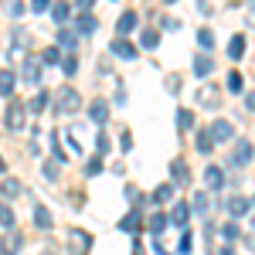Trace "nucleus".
Masks as SVG:
<instances>
[{"mask_svg":"<svg viewBox=\"0 0 255 255\" xmlns=\"http://www.w3.org/2000/svg\"><path fill=\"white\" fill-rule=\"evenodd\" d=\"M55 109H58V113H65V116H75V113L82 109V96L72 89V85H61L58 96H55Z\"/></svg>","mask_w":255,"mask_h":255,"instance_id":"obj_1","label":"nucleus"},{"mask_svg":"<svg viewBox=\"0 0 255 255\" xmlns=\"http://www.w3.org/2000/svg\"><path fill=\"white\" fill-rule=\"evenodd\" d=\"M24 119H27V106L17 102V99H10L7 109H3V126H7L10 133H17V129H24Z\"/></svg>","mask_w":255,"mask_h":255,"instance_id":"obj_2","label":"nucleus"},{"mask_svg":"<svg viewBox=\"0 0 255 255\" xmlns=\"http://www.w3.org/2000/svg\"><path fill=\"white\" fill-rule=\"evenodd\" d=\"M194 99H197V106H204V109H221V85L204 82V85L194 92Z\"/></svg>","mask_w":255,"mask_h":255,"instance_id":"obj_3","label":"nucleus"},{"mask_svg":"<svg viewBox=\"0 0 255 255\" xmlns=\"http://www.w3.org/2000/svg\"><path fill=\"white\" fill-rule=\"evenodd\" d=\"M68 242H72V255H85L92 249V235L82 232V228H72V232H68Z\"/></svg>","mask_w":255,"mask_h":255,"instance_id":"obj_4","label":"nucleus"},{"mask_svg":"<svg viewBox=\"0 0 255 255\" xmlns=\"http://www.w3.org/2000/svg\"><path fill=\"white\" fill-rule=\"evenodd\" d=\"M252 157H255V146L249 143V139H238V143H235V153H232V160H228V163L245 167V163H252Z\"/></svg>","mask_w":255,"mask_h":255,"instance_id":"obj_5","label":"nucleus"},{"mask_svg":"<svg viewBox=\"0 0 255 255\" xmlns=\"http://www.w3.org/2000/svg\"><path fill=\"white\" fill-rule=\"evenodd\" d=\"M20 79L27 82V85H41V61L24 58V65H20Z\"/></svg>","mask_w":255,"mask_h":255,"instance_id":"obj_6","label":"nucleus"},{"mask_svg":"<svg viewBox=\"0 0 255 255\" xmlns=\"http://www.w3.org/2000/svg\"><path fill=\"white\" fill-rule=\"evenodd\" d=\"M20 191H24V184H20L17 177H3V184H0V197H3V201L20 197Z\"/></svg>","mask_w":255,"mask_h":255,"instance_id":"obj_7","label":"nucleus"},{"mask_svg":"<svg viewBox=\"0 0 255 255\" xmlns=\"http://www.w3.org/2000/svg\"><path fill=\"white\" fill-rule=\"evenodd\" d=\"M109 51H113V55H119V58H136V44H129V41L126 38H116L113 41V44H109Z\"/></svg>","mask_w":255,"mask_h":255,"instance_id":"obj_8","label":"nucleus"},{"mask_svg":"<svg viewBox=\"0 0 255 255\" xmlns=\"http://www.w3.org/2000/svg\"><path fill=\"white\" fill-rule=\"evenodd\" d=\"M119 228H123V232H129V235H136L139 228H143V215H139L136 208H133L129 215H126V218H123V221H119Z\"/></svg>","mask_w":255,"mask_h":255,"instance_id":"obj_9","label":"nucleus"},{"mask_svg":"<svg viewBox=\"0 0 255 255\" xmlns=\"http://www.w3.org/2000/svg\"><path fill=\"white\" fill-rule=\"evenodd\" d=\"M211 136H215V143L232 139V123H228V119H215V123H211Z\"/></svg>","mask_w":255,"mask_h":255,"instance_id":"obj_10","label":"nucleus"},{"mask_svg":"<svg viewBox=\"0 0 255 255\" xmlns=\"http://www.w3.org/2000/svg\"><path fill=\"white\" fill-rule=\"evenodd\" d=\"M204 184H208V191H221V187H225V170L208 167V170H204Z\"/></svg>","mask_w":255,"mask_h":255,"instance_id":"obj_11","label":"nucleus"},{"mask_svg":"<svg viewBox=\"0 0 255 255\" xmlns=\"http://www.w3.org/2000/svg\"><path fill=\"white\" fill-rule=\"evenodd\" d=\"M136 20H139V17H136V10H126V14L119 17V24H116V34H119V38H126V34L136 27Z\"/></svg>","mask_w":255,"mask_h":255,"instance_id":"obj_12","label":"nucleus"},{"mask_svg":"<svg viewBox=\"0 0 255 255\" xmlns=\"http://www.w3.org/2000/svg\"><path fill=\"white\" fill-rule=\"evenodd\" d=\"M211 68H215V58H211V55H194V75L197 79L211 75Z\"/></svg>","mask_w":255,"mask_h":255,"instance_id":"obj_13","label":"nucleus"},{"mask_svg":"<svg viewBox=\"0 0 255 255\" xmlns=\"http://www.w3.org/2000/svg\"><path fill=\"white\" fill-rule=\"evenodd\" d=\"M89 116H92V123H106V119H109V102H106V99H96V102L89 106Z\"/></svg>","mask_w":255,"mask_h":255,"instance_id":"obj_14","label":"nucleus"},{"mask_svg":"<svg viewBox=\"0 0 255 255\" xmlns=\"http://www.w3.org/2000/svg\"><path fill=\"white\" fill-rule=\"evenodd\" d=\"M170 174H174V180L177 184H191V170H187V163L177 157L174 163H170Z\"/></svg>","mask_w":255,"mask_h":255,"instance_id":"obj_15","label":"nucleus"},{"mask_svg":"<svg viewBox=\"0 0 255 255\" xmlns=\"http://www.w3.org/2000/svg\"><path fill=\"white\" fill-rule=\"evenodd\" d=\"M228 58H245V34H235V38L228 41Z\"/></svg>","mask_w":255,"mask_h":255,"instance_id":"obj_16","label":"nucleus"},{"mask_svg":"<svg viewBox=\"0 0 255 255\" xmlns=\"http://www.w3.org/2000/svg\"><path fill=\"white\" fill-rule=\"evenodd\" d=\"M96 17H92V14H82L79 20H75V31H79V34H96Z\"/></svg>","mask_w":255,"mask_h":255,"instance_id":"obj_17","label":"nucleus"},{"mask_svg":"<svg viewBox=\"0 0 255 255\" xmlns=\"http://www.w3.org/2000/svg\"><path fill=\"white\" fill-rule=\"evenodd\" d=\"M34 225H38V228H44V232L51 228V211H48L44 204H34Z\"/></svg>","mask_w":255,"mask_h":255,"instance_id":"obj_18","label":"nucleus"},{"mask_svg":"<svg viewBox=\"0 0 255 255\" xmlns=\"http://www.w3.org/2000/svg\"><path fill=\"white\" fill-rule=\"evenodd\" d=\"M215 150V136H211V129H201L197 133V153H211Z\"/></svg>","mask_w":255,"mask_h":255,"instance_id":"obj_19","label":"nucleus"},{"mask_svg":"<svg viewBox=\"0 0 255 255\" xmlns=\"http://www.w3.org/2000/svg\"><path fill=\"white\" fill-rule=\"evenodd\" d=\"M187 218H191V204H184V201H180V204L174 208V215H170V221L184 228V225H187Z\"/></svg>","mask_w":255,"mask_h":255,"instance_id":"obj_20","label":"nucleus"},{"mask_svg":"<svg viewBox=\"0 0 255 255\" xmlns=\"http://www.w3.org/2000/svg\"><path fill=\"white\" fill-rule=\"evenodd\" d=\"M191 126H194V113H191V109H177V129L187 133Z\"/></svg>","mask_w":255,"mask_h":255,"instance_id":"obj_21","label":"nucleus"},{"mask_svg":"<svg viewBox=\"0 0 255 255\" xmlns=\"http://www.w3.org/2000/svg\"><path fill=\"white\" fill-rule=\"evenodd\" d=\"M14 72H7V68H0V96H10L14 92Z\"/></svg>","mask_w":255,"mask_h":255,"instance_id":"obj_22","label":"nucleus"},{"mask_svg":"<svg viewBox=\"0 0 255 255\" xmlns=\"http://www.w3.org/2000/svg\"><path fill=\"white\" fill-rule=\"evenodd\" d=\"M245 211H249V201H245V197H232V201H228V215L232 218H242Z\"/></svg>","mask_w":255,"mask_h":255,"instance_id":"obj_23","label":"nucleus"},{"mask_svg":"<svg viewBox=\"0 0 255 255\" xmlns=\"http://www.w3.org/2000/svg\"><path fill=\"white\" fill-rule=\"evenodd\" d=\"M68 14H72V7H68L65 0H58V3L51 7V17H55V24H65V20H68Z\"/></svg>","mask_w":255,"mask_h":255,"instance_id":"obj_24","label":"nucleus"},{"mask_svg":"<svg viewBox=\"0 0 255 255\" xmlns=\"http://www.w3.org/2000/svg\"><path fill=\"white\" fill-rule=\"evenodd\" d=\"M48 102H51V96H48V92L41 89L38 96L31 99V106H27V109H31V113H44V106H48Z\"/></svg>","mask_w":255,"mask_h":255,"instance_id":"obj_25","label":"nucleus"},{"mask_svg":"<svg viewBox=\"0 0 255 255\" xmlns=\"http://www.w3.org/2000/svg\"><path fill=\"white\" fill-rule=\"evenodd\" d=\"M170 197H174V184H160L157 191H153V201H157V204L170 201Z\"/></svg>","mask_w":255,"mask_h":255,"instance_id":"obj_26","label":"nucleus"},{"mask_svg":"<svg viewBox=\"0 0 255 255\" xmlns=\"http://www.w3.org/2000/svg\"><path fill=\"white\" fill-rule=\"evenodd\" d=\"M85 174H89V177L102 174V153H96V157H89V160H85Z\"/></svg>","mask_w":255,"mask_h":255,"instance_id":"obj_27","label":"nucleus"},{"mask_svg":"<svg viewBox=\"0 0 255 255\" xmlns=\"http://www.w3.org/2000/svg\"><path fill=\"white\" fill-rule=\"evenodd\" d=\"M61 68H65V75H75V72H79V58H75V51H68V55L61 58Z\"/></svg>","mask_w":255,"mask_h":255,"instance_id":"obj_28","label":"nucleus"},{"mask_svg":"<svg viewBox=\"0 0 255 255\" xmlns=\"http://www.w3.org/2000/svg\"><path fill=\"white\" fill-rule=\"evenodd\" d=\"M139 44H143V48H157L160 44V31H143V34H139Z\"/></svg>","mask_w":255,"mask_h":255,"instance_id":"obj_29","label":"nucleus"},{"mask_svg":"<svg viewBox=\"0 0 255 255\" xmlns=\"http://www.w3.org/2000/svg\"><path fill=\"white\" fill-rule=\"evenodd\" d=\"M242 89H245L242 72H228V92H242Z\"/></svg>","mask_w":255,"mask_h":255,"instance_id":"obj_30","label":"nucleus"},{"mask_svg":"<svg viewBox=\"0 0 255 255\" xmlns=\"http://www.w3.org/2000/svg\"><path fill=\"white\" fill-rule=\"evenodd\" d=\"M163 225H167V215H150V221H146V228H150L153 235L163 232Z\"/></svg>","mask_w":255,"mask_h":255,"instance_id":"obj_31","label":"nucleus"},{"mask_svg":"<svg viewBox=\"0 0 255 255\" xmlns=\"http://www.w3.org/2000/svg\"><path fill=\"white\" fill-rule=\"evenodd\" d=\"M0 225H3V228H7V232H10V228H14V211H10V208H7V204H3V201H0Z\"/></svg>","mask_w":255,"mask_h":255,"instance_id":"obj_32","label":"nucleus"},{"mask_svg":"<svg viewBox=\"0 0 255 255\" xmlns=\"http://www.w3.org/2000/svg\"><path fill=\"white\" fill-rule=\"evenodd\" d=\"M58 170H61V160H48L44 163V177L48 180H58Z\"/></svg>","mask_w":255,"mask_h":255,"instance_id":"obj_33","label":"nucleus"},{"mask_svg":"<svg viewBox=\"0 0 255 255\" xmlns=\"http://www.w3.org/2000/svg\"><path fill=\"white\" fill-rule=\"evenodd\" d=\"M61 58H65V55H61L58 48H48V51H44V55H41V61H44V65H58Z\"/></svg>","mask_w":255,"mask_h":255,"instance_id":"obj_34","label":"nucleus"},{"mask_svg":"<svg viewBox=\"0 0 255 255\" xmlns=\"http://www.w3.org/2000/svg\"><path fill=\"white\" fill-rule=\"evenodd\" d=\"M61 133L58 129H55V133H51V150H55V160H61V163H65V150H61Z\"/></svg>","mask_w":255,"mask_h":255,"instance_id":"obj_35","label":"nucleus"},{"mask_svg":"<svg viewBox=\"0 0 255 255\" xmlns=\"http://www.w3.org/2000/svg\"><path fill=\"white\" fill-rule=\"evenodd\" d=\"M197 44H201V48H211V44H215V34H211L208 27H201V31H197Z\"/></svg>","mask_w":255,"mask_h":255,"instance_id":"obj_36","label":"nucleus"},{"mask_svg":"<svg viewBox=\"0 0 255 255\" xmlns=\"http://www.w3.org/2000/svg\"><path fill=\"white\" fill-rule=\"evenodd\" d=\"M191 208H194L197 215H208V197H204L201 191H197V194H194V204H191Z\"/></svg>","mask_w":255,"mask_h":255,"instance_id":"obj_37","label":"nucleus"},{"mask_svg":"<svg viewBox=\"0 0 255 255\" xmlns=\"http://www.w3.org/2000/svg\"><path fill=\"white\" fill-rule=\"evenodd\" d=\"M58 44H65V48H72V44H75V34H72L68 27H58Z\"/></svg>","mask_w":255,"mask_h":255,"instance_id":"obj_38","label":"nucleus"},{"mask_svg":"<svg viewBox=\"0 0 255 255\" xmlns=\"http://www.w3.org/2000/svg\"><path fill=\"white\" fill-rule=\"evenodd\" d=\"M7 14H10V17H20V14H24V3H20V0H7Z\"/></svg>","mask_w":255,"mask_h":255,"instance_id":"obj_39","label":"nucleus"},{"mask_svg":"<svg viewBox=\"0 0 255 255\" xmlns=\"http://www.w3.org/2000/svg\"><path fill=\"white\" fill-rule=\"evenodd\" d=\"M109 146H113L109 136H106V133H99V136H96V150H99V153H109Z\"/></svg>","mask_w":255,"mask_h":255,"instance_id":"obj_40","label":"nucleus"},{"mask_svg":"<svg viewBox=\"0 0 255 255\" xmlns=\"http://www.w3.org/2000/svg\"><path fill=\"white\" fill-rule=\"evenodd\" d=\"M191 245H194V238H191V232H184V238H180V255L191 252Z\"/></svg>","mask_w":255,"mask_h":255,"instance_id":"obj_41","label":"nucleus"},{"mask_svg":"<svg viewBox=\"0 0 255 255\" xmlns=\"http://www.w3.org/2000/svg\"><path fill=\"white\" fill-rule=\"evenodd\" d=\"M221 235H225V242H235V238H238V228H235V225H225V228H221Z\"/></svg>","mask_w":255,"mask_h":255,"instance_id":"obj_42","label":"nucleus"},{"mask_svg":"<svg viewBox=\"0 0 255 255\" xmlns=\"http://www.w3.org/2000/svg\"><path fill=\"white\" fill-rule=\"evenodd\" d=\"M126 197H129V204H143V194H139L136 187H126Z\"/></svg>","mask_w":255,"mask_h":255,"instance_id":"obj_43","label":"nucleus"},{"mask_svg":"<svg viewBox=\"0 0 255 255\" xmlns=\"http://www.w3.org/2000/svg\"><path fill=\"white\" fill-rule=\"evenodd\" d=\"M119 146H123V150H133V136H129V133H119Z\"/></svg>","mask_w":255,"mask_h":255,"instance_id":"obj_44","label":"nucleus"},{"mask_svg":"<svg viewBox=\"0 0 255 255\" xmlns=\"http://www.w3.org/2000/svg\"><path fill=\"white\" fill-rule=\"evenodd\" d=\"M167 89H170V92H180V75H170V79H167Z\"/></svg>","mask_w":255,"mask_h":255,"instance_id":"obj_45","label":"nucleus"},{"mask_svg":"<svg viewBox=\"0 0 255 255\" xmlns=\"http://www.w3.org/2000/svg\"><path fill=\"white\" fill-rule=\"evenodd\" d=\"M31 10L41 14V10H48V0H31Z\"/></svg>","mask_w":255,"mask_h":255,"instance_id":"obj_46","label":"nucleus"},{"mask_svg":"<svg viewBox=\"0 0 255 255\" xmlns=\"http://www.w3.org/2000/svg\"><path fill=\"white\" fill-rule=\"evenodd\" d=\"M10 252H14V255L20 252V235H10Z\"/></svg>","mask_w":255,"mask_h":255,"instance_id":"obj_47","label":"nucleus"},{"mask_svg":"<svg viewBox=\"0 0 255 255\" xmlns=\"http://www.w3.org/2000/svg\"><path fill=\"white\" fill-rule=\"evenodd\" d=\"M245 109H249V113H255V92H249V96H245Z\"/></svg>","mask_w":255,"mask_h":255,"instance_id":"obj_48","label":"nucleus"},{"mask_svg":"<svg viewBox=\"0 0 255 255\" xmlns=\"http://www.w3.org/2000/svg\"><path fill=\"white\" fill-rule=\"evenodd\" d=\"M75 3H79V10H92V3H96V0H75Z\"/></svg>","mask_w":255,"mask_h":255,"instance_id":"obj_49","label":"nucleus"},{"mask_svg":"<svg viewBox=\"0 0 255 255\" xmlns=\"http://www.w3.org/2000/svg\"><path fill=\"white\" fill-rule=\"evenodd\" d=\"M0 255H14L10 249H3V242H0Z\"/></svg>","mask_w":255,"mask_h":255,"instance_id":"obj_50","label":"nucleus"},{"mask_svg":"<svg viewBox=\"0 0 255 255\" xmlns=\"http://www.w3.org/2000/svg\"><path fill=\"white\" fill-rule=\"evenodd\" d=\"M218 255H232V249H221V252H218Z\"/></svg>","mask_w":255,"mask_h":255,"instance_id":"obj_51","label":"nucleus"},{"mask_svg":"<svg viewBox=\"0 0 255 255\" xmlns=\"http://www.w3.org/2000/svg\"><path fill=\"white\" fill-rule=\"evenodd\" d=\"M3 167H7V163H3V157H0V174H3Z\"/></svg>","mask_w":255,"mask_h":255,"instance_id":"obj_52","label":"nucleus"},{"mask_svg":"<svg viewBox=\"0 0 255 255\" xmlns=\"http://www.w3.org/2000/svg\"><path fill=\"white\" fill-rule=\"evenodd\" d=\"M163 3H177V0H163Z\"/></svg>","mask_w":255,"mask_h":255,"instance_id":"obj_53","label":"nucleus"},{"mask_svg":"<svg viewBox=\"0 0 255 255\" xmlns=\"http://www.w3.org/2000/svg\"><path fill=\"white\" fill-rule=\"evenodd\" d=\"M44 255H55V252H44Z\"/></svg>","mask_w":255,"mask_h":255,"instance_id":"obj_54","label":"nucleus"},{"mask_svg":"<svg viewBox=\"0 0 255 255\" xmlns=\"http://www.w3.org/2000/svg\"><path fill=\"white\" fill-rule=\"evenodd\" d=\"M252 204H255V197H252Z\"/></svg>","mask_w":255,"mask_h":255,"instance_id":"obj_55","label":"nucleus"},{"mask_svg":"<svg viewBox=\"0 0 255 255\" xmlns=\"http://www.w3.org/2000/svg\"><path fill=\"white\" fill-rule=\"evenodd\" d=\"M252 225H255V221H252Z\"/></svg>","mask_w":255,"mask_h":255,"instance_id":"obj_56","label":"nucleus"}]
</instances>
